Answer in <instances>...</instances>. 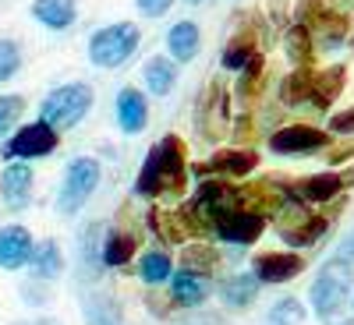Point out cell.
I'll return each mask as SVG.
<instances>
[{
	"label": "cell",
	"mask_w": 354,
	"mask_h": 325,
	"mask_svg": "<svg viewBox=\"0 0 354 325\" xmlns=\"http://www.w3.org/2000/svg\"><path fill=\"white\" fill-rule=\"evenodd\" d=\"M32 18L43 21L46 28H53V32H64V28H71L78 21V4L75 0H36Z\"/></svg>",
	"instance_id": "cell-19"
},
{
	"label": "cell",
	"mask_w": 354,
	"mask_h": 325,
	"mask_svg": "<svg viewBox=\"0 0 354 325\" xmlns=\"http://www.w3.org/2000/svg\"><path fill=\"white\" fill-rule=\"evenodd\" d=\"M266 230V213L245 205H223L213 213V233L223 244H255Z\"/></svg>",
	"instance_id": "cell-7"
},
{
	"label": "cell",
	"mask_w": 354,
	"mask_h": 325,
	"mask_svg": "<svg viewBox=\"0 0 354 325\" xmlns=\"http://www.w3.org/2000/svg\"><path fill=\"white\" fill-rule=\"evenodd\" d=\"M273 219H277L280 241L290 244V248H312L326 237V230H330V216H315L308 205L294 195H283V201L273 209Z\"/></svg>",
	"instance_id": "cell-3"
},
{
	"label": "cell",
	"mask_w": 354,
	"mask_h": 325,
	"mask_svg": "<svg viewBox=\"0 0 354 325\" xmlns=\"http://www.w3.org/2000/svg\"><path fill=\"white\" fill-rule=\"evenodd\" d=\"M188 4H202V0H188Z\"/></svg>",
	"instance_id": "cell-37"
},
{
	"label": "cell",
	"mask_w": 354,
	"mask_h": 325,
	"mask_svg": "<svg viewBox=\"0 0 354 325\" xmlns=\"http://www.w3.org/2000/svg\"><path fill=\"white\" fill-rule=\"evenodd\" d=\"M82 315H85V325H124L121 315H117V304L106 293H93V297L82 301Z\"/></svg>",
	"instance_id": "cell-28"
},
{
	"label": "cell",
	"mask_w": 354,
	"mask_h": 325,
	"mask_svg": "<svg viewBox=\"0 0 354 325\" xmlns=\"http://www.w3.org/2000/svg\"><path fill=\"white\" fill-rule=\"evenodd\" d=\"M21 71V50L15 39H0V81H8Z\"/></svg>",
	"instance_id": "cell-31"
},
{
	"label": "cell",
	"mask_w": 354,
	"mask_h": 325,
	"mask_svg": "<svg viewBox=\"0 0 354 325\" xmlns=\"http://www.w3.org/2000/svg\"><path fill=\"white\" fill-rule=\"evenodd\" d=\"M283 50L290 57V64H298V68H308L312 64V53H315V39H312V28L305 21L298 25H290L287 28V39H283Z\"/></svg>",
	"instance_id": "cell-24"
},
{
	"label": "cell",
	"mask_w": 354,
	"mask_h": 325,
	"mask_svg": "<svg viewBox=\"0 0 354 325\" xmlns=\"http://www.w3.org/2000/svg\"><path fill=\"white\" fill-rule=\"evenodd\" d=\"M170 4H174V0H138V11L149 14V18H163L170 11Z\"/></svg>",
	"instance_id": "cell-34"
},
{
	"label": "cell",
	"mask_w": 354,
	"mask_h": 325,
	"mask_svg": "<svg viewBox=\"0 0 354 325\" xmlns=\"http://www.w3.org/2000/svg\"><path fill=\"white\" fill-rule=\"evenodd\" d=\"M330 145V131H319L312 124H287L270 135V152L277 156H312Z\"/></svg>",
	"instance_id": "cell-9"
},
{
	"label": "cell",
	"mask_w": 354,
	"mask_h": 325,
	"mask_svg": "<svg viewBox=\"0 0 354 325\" xmlns=\"http://www.w3.org/2000/svg\"><path fill=\"white\" fill-rule=\"evenodd\" d=\"M259 166V156L252 149H223L213 159H205L195 166V177H248Z\"/></svg>",
	"instance_id": "cell-13"
},
{
	"label": "cell",
	"mask_w": 354,
	"mask_h": 325,
	"mask_svg": "<svg viewBox=\"0 0 354 325\" xmlns=\"http://www.w3.org/2000/svg\"><path fill=\"white\" fill-rule=\"evenodd\" d=\"M170 276H174V258H170L167 251L153 248V251L142 255V262H138V279H142V283L160 286V283H167Z\"/></svg>",
	"instance_id": "cell-27"
},
{
	"label": "cell",
	"mask_w": 354,
	"mask_h": 325,
	"mask_svg": "<svg viewBox=\"0 0 354 325\" xmlns=\"http://www.w3.org/2000/svg\"><path fill=\"white\" fill-rule=\"evenodd\" d=\"M185 141L177 135L160 138L149 156H145L138 181H135V195L138 198H160L167 191H181L185 188Z\"/></svg>",
	"instance_id": "cell-1"
},
{
	"label": "cell",
	"mask_w": 354,
	"mask_h": 325,
	"mask_svg": "<svg viewBox=\"0 0 354 325\" xmlns=\"http://www.w3.org/2000/svg\"><path fill=\"white\" fill-rule=\"evenodd\" d=\"M351 286H354V262L344 258L340 251L330 255L326 262H322L319 276L312 279V290H308L312 311H315L322 322L337 318V315L347 308V301H351Z\"/></svg>",
	"instance_id": "cell-2"
},
{
	"label": "cell",
	"mask_w": 354,
	"mask_h": 325,
	"mask_svg": "<svg viewBox=\"0 0 354 325\" xmlns=\"http://www.w3.org/2000/svg\"><path fill=\"white\" fill-rule=\"evenodd\" d=\"M25 113V96H0V138H4Z\"/></svg>",
	"instance_id": "cell-30"
},
{
	"label": "cell",
	"mask_w": 354,
	"mask_h": 325,
	"mask_svg": "<svg viewBox=\"0 0 354 325\" xmlns=\"http://www.w3.org/2000/svg\"><path fill=\"white\" fill-rule=\"evenodd\" d=\"M308 311L298 297H280L270 311H266V325H305Z\"/></svg>",
	"instance_id": "cell-29"
},
{
	"label": "cell",
	"mask_w": 354,
	"mask_h": 325,
	"mask_svg": "<svg viewBox=\"0 0 354 325\" xmlns=\"http://www.w3.org/2000/svg\"><path fill=\"white\" fill-rule=\"evenodd\" d=\"M344 188H347V184H344L340 173H312V177H305V181H298L294 195H298L301 201H312V205H326V201H333Z\"/></svg>",
	"instance_id": "cell-17"
},
{
	"label": "cell",
	"mask_w": 354,
	"mask_h": 325,
	"mask_svg": "<svg viewBox=\"0 0 354 325\" xmlns=\"http://www.w3.org/2000/svg\"><path fill=\"white\" fill-rule=\"evenodd\" d=\"M145 121H149V103H145V96L131 85L121 88V92H117V124H121V131L138 135L145 128Z\"/></svg>",
	"instance_id": "cell-15"
},
{
	"label": "cell",
	"mask_w": 354,
	"mask_h": 325,
	"mask_svg": "<svg viewBox=\"0 0 354 325\" xmlns=\"http://www.w3.org/2000/svg\"><path fill=\"white\" fill-rule=\"evenodd\" d=\"M252 273L262 286L266 283H290L294 276L305 273V258L294 251H262L252 258Z\"/></svg>",
	"instance_id": "cell-10"
},
{
	"label": "cell",
	"mask_w": 354,
	"mask_h": 325,
	"mask_svg": "<svg viewBox=\"0 0 354 325\" xmlns=\"http://www.w3.org/2000/svg\"><path fill=\"white\" fill-rule=\"evenodd\" d=\"M344 325H354V322H344Z\"/></svg>",
	"instance_id": "cell-38"
},
{
	"label": "cell",
	"mask_w": 354,
	"mask_h": 325,
	"mask_svg": "<svg viewBox=\"0 0 354 325\" xmlns=\"http://www.w3.org/2000/svg\"><path fill=\"white\" fill-rule=\"evenodd\" d=\"M259 43L252 39V36H238V39H230L227 43V50H223V57H220V64L227 68V71H234V75H241L252 61H259Z\"/></svg>",
	"instance_id": "cell-26"
},
{
	"label": "cell",
	"mask_w": 354,
	"mask_h": 325,
	"mask_svg": "<svg viewBox=\"0 0 354 325\" xmlns=\"http://www.w3.org/2000/svg\"><path fill=\"white\" fill-rule=\"evenodd\" d=\"M135 251H138L135 233H128V230H110L106 237H103L100 262L106 265V269H124V265L135 258Z\"/></svg>",
	"instance_id": "cell-20"
},
{
	"label": "cell",
	"mask_w": 354,
	"mask_h": 325,
	"mask_svg": "<svg viewBox=\"0 0 354 325\" xmlns=\"http://www.w3.org/2000/svg\"><path fill=\"white\" fill-rule=\"evenodd\" d=\"M0 198L11 213H21L32 201V166L28 163H8L0 173Z\"/></svg>",
	"instance_id": "cell-14"
},
{
	"label": "cell",
	"mask_w": 354,
	"mask_h": 325,
	"mask_svg": "<svg viewBox=\"0 0 354 325\" xmlns=\"http://www.w3.org/2000/svg\"><path fill=\"white\" fill-rule=\"evenodd\" d=\"M202 36H198V25L195 21H174L167 28V50H170V61L174 64H188L198 57Z\"/></svg>",
	"instance_id": "cell-16"
},
{
	"label": "cell",
	"mask_w": 354,
	"mask_h": 325,
	"mask_svg": "<svg viewBox=\"0 0 354 325\" xmlns=\"http://www.w3.org/2000/svg\"><path fill=\"white\" fill-rule=\"evenodd\" d=\"M351 308H354V301H351Z\"/></svg>",
	"instance_id": "cell-39"
},
{
	"label": "cell",
	"mask_w": 354,
	"mask_h": 325,
	"mask_svg": "<svg viewBox=\"0 0 354 325\" xmlns=\"http://www.w3.org/2000/svg\"><path fill=\"white\" fill-rule=\"evenodd\" d=\"M259 279H255V273H234V276H227L223 283H220V301L227 304V308H234V311H245V308H252V301L259 297Z\"/></svg>",
	"instance_id": "cell-18"
},
{
	"label": "cell",
	"mask_w": 354,
	"mask_h": 325,
	"mask_svg": "<svg viewBox=\"0 0 354 325\" xmlns=\"http://www.w3.org/2000/svg\"><path fill=\"white\" fill-rule=\"evenodd\" d=\"M36 279H57L64 273V255L57 248V241H39L36 251H32V262H28Z\"/></svg>",
	"instance_id": "cell-23"
},
{
	"label": "cell",
	"mask_w": 354,
	"mask_h": 325,
	"mask_svg": "<svg viewBox=\"0 0 354 325\" xmlns=\"http://www.w3.org/2000/svg\"><path fill=\"white\" fill-rule=\"evenodd\" d=\"M312 75H315V71H308V68L290 71V75L280 81V88H277L280 103H283V106H301V103H308V99H312Z\"/></svg>",
	"instance_id": "cell-25"
},
{
	"label": "cell",
	"mask_w": 354,
	"mask_h": 325,
	"mask_svg": "<svg viewBox=\"0 0 354 325\" xmlns=\"http://www.w3.org/2000/svg\"><path fill=\"white\" fill-rule=\"evenodd\" d=\"M213 283L205 273H192V269H177L170 276V304L174 308H198L209 301Z\"/></svg>",
	"instance_id": "cell-12"
},
{
	"label": "cell",
	"mask_w": 354,
	"mask_h": 325,
	"mask_svg": "<svg viewBox=\"0 0 354 325\" xmlns=\"http://www.w3.org/2000/svg\"><path fill=\"white\" fill-rule=\"evenodd\" d=\"M32 251H36V241L25 226H18V223L0 226V269H8V273L25 269L32 262Z\"/></svg>",
	"instance_id": "cell-11"
},
{
	"label": "cell",
	"mask_w": 354,
	"mask_h": 325,
	"mask_svg": "<svg viewBox=\"0 0 354 325\" xmlns=\"http://www.w3.org/2000/svg\"><path fill=\"white\" fill-rule=\"evenodd\" d=\"M142 81L153 96H167L174 88V81H177V64L170 61V57H149L145 68H142Z\"/></svg>",
	"instance_id": "cell-22"
},
{
	"label": "cell",
	"mask_w": 354,
	"mask_h": 325,
	"mask_svg": "<svg viewBox=\"0 0 354 325\" xmlns=\"http://www.w3.org/2000/svg\"><path fill=\"white\" fill-rule=\"evenodd\" d=\"M344 81H347V68H326V71H315L312 75V106L315 110H330V103L344 92Z\"/></svg>",
	"instance_id": "cell-21"
},
{
	"label": "cell",
	"mask_w": 354,
	"mask_h": 325,
	"mask_svg": "<svg viewBox=\"0 0 354 325\" xmlns=\"http://www.w3.org/2000/svg\"><path fill=\"white\" fill-rule=\"evenodd\" d=\"M100 177H103V170L93 156L71 159L68 170H64V184H61V191H57V213L78 216L85 209V201L93 198V191L100 188Z\"/></svg>",
	"instance_id": "cell-6"
},
{
	"label": "cell",
	"mask_w": 354,
	"mask_h": 325,
	"mask_svg": "<svg viewBox=\"0 0 354 325\" xmlns=\"http://www.w3.org/2000/svg\"><path fill=\"white\" fill-rule=\"evenodd\" d=\"M330 131H333V135H354V106L333 117V121H330Z\"/></svg>",
	"instance_id": "cell-33"
},
{
	"label": "cell",
	"mask_w": 354,
	"mask_h": 325,
	"mask_svg": "<svg viewBox=\"0 0 354 325\" xmlns=\"http://www.w3.org/2000/svg\"><path fill=\"white\" fill-rule=\"evenodd\" d=\"M340 255H344V258H351V262H354V230H351V233H347V241H344V248H340Z\"/></svg>",
	"instance_id": "cell-35"
},
{
	"label": "cell",
	"mask_w": 354,
	"mask_h": 325,
	"mask_svg": "<svg viewBox=\"0 0 354 325\" xmlns=\"http://www.w3.org/2000/svg\"><path fill=\"white\" fill-rule=\"evenodd\" d=\"M93 88L85 81H68V85H57L53 92L43 99V117L39 121L50 124L53 131H71L75 124L85 121V113L93 110Z\"/></svg>",
	"instance_id": "cell-4"
},
{
	"label": "cell",
	"mask_w": 354,
	"mask_h": 325,
	"mask_svg": "<svg viewBox=\"0 0 354 325\" xmlns=\"http://www.w3.org/2000/svg\"><path fill=\"white\" fill-rule=\"evenodd\" d=\"M185 269H192V273H205L209 276L213 269H216V255L205 248V244H198V248H188L185 251Z\"/></svg>",
	"instance_id": "cell-32"
},
{
	"label": "cell",
	"mask_w": 354,
	"mask_h": 325,
	"mask_svg": "<svg viewBox=\"0 0 354 325\" xmlns=\"http://www.w3.org/2000/svg\"><path fill=\"white\" fill-rule=\"evenodd\" d=\"M57 149V131L50 128V124H43V121H36V124H25V128H18L8 141H4V149H0V156L4 159H43V156H50Z\"/></svg>",
	"instance_id": "cell-8"
},
{
	"label": "cell",
	"mask_w": 354,
	"mask_h": 325,
	"mask_svg": "<svg viewBox=\"0 0 354 325\" xmlns=\"http://www.w3.org/2000/svg\"><path fill=\"white\" fill-rule=\"evenodd\" d=\"M138 43H142V32L135 21H113V25L100 28V32H93V39H88V61L96 68H121L135 57Z\"/></svg>",
	"instance_id": "cell-5"
},
{
	"label": "cell",
	"mask_w": 354,
	"mask_h": 325,
	"mask_svg": "<svg viewBox=\"0 0 354 325\" xmlns=\"http://www.w3.org/2000/svg\"><path fill=\"white\" fill-rule=\"evenodd\" d=\"M36 325H61V322H53V318H39Z\"/></svg>",
	"instance_id": "cell-36"
}]
</instances>
